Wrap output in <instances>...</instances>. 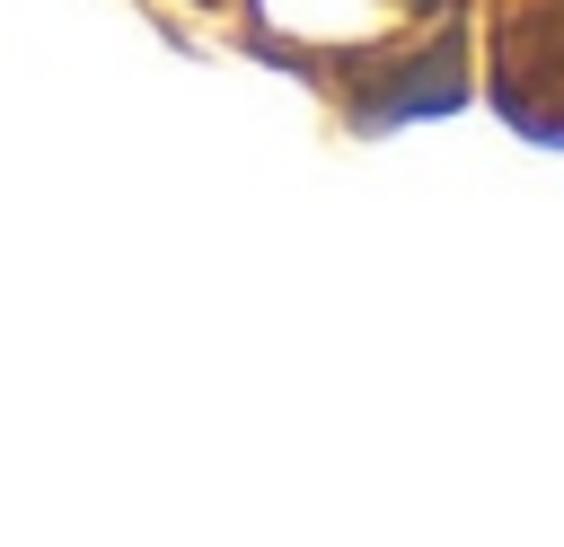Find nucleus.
<instances>
[{
  "instance_id": "obj_1",
  "label": "nucleus",
  "mask_w": 564,
  "mask_h": 547,
  "mask_svg": "<svg viewBox=\"0 0 564 547\" xmlns=\"http://www.w3.org/2000/svg\"><path fill=\"white\" fill-rule=\"evenodd\" d=\"M194 44H238L308 79L344 124L388 132L476 88V0H150Z\"/></svg>"
},
{
  "instance_id": "obj_2",
  "label": "nucleus",
  "mask_w": 564,
  "mask_h": 547,
  "mask_svg": "<svg viewBox=\"0 0 564 547\" xmlns=\"http://www.w3.org/2000/svg\"><path fill=\"white\" fill-rule=\"evenodd\" d=\"M476 62L529 141H564V0H476Z\"/></svg>"
}]
</instances>
